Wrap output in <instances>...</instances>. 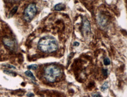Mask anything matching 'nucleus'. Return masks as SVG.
Instances as JSON below:
<instances>
[{"mask_svg":"<svg viewBox=\"0 0 127 97\" xmlns=\"http://www.w3.org/2000/svg\"><path fill=\"white\" fill-rule=\"evenodd\" d=\"M45 78L48 81L54 82L61 75L60 68L54 65H50L45 68L44 71Z\"/></svg>","mask_w":127,"mask_h":97,"instance_id":"f03ea898","label":"nucleus"},{"mask_svg":"<svg viewBox=\"0 0 127 97\" xmlns=\"http://www.w3.org/2000/svg\"><path fill=\"white\" fill-rule=\"evenodd\" d=\"M27 96L29 97H33L34 96V94H32V93H28V94H27Z\"/></svg>","mask_w":127,"mask_h":97,"instance_id":"dca6fc26","label":"nucleus"},{"mask_svg":"<svg viewBox=\"0 0 127 97\" xmlns=\"http://www.w3.org/2000/svg\"><path fill=\"white\" fill-rule=\"evenodd\" d=\"M18 8V6H15L14 8H13L10 12V17H12L13 15H15V14L16 12V11H17Z\"/></svg>","mask_w":127,"mask_h":97,"instance_id":"6e6552de","label":"nucleus"},{"mask_svg":"<svg viewBox=\"0 0 127 97\" xmlns=\"http://www.w3.org/2000/svg\"><path fill=\"white\" fill-rule=\"evenodd\" d=\"M6 67H8V68H12V69H16V68H15V67H14L13 65H7L6 66Z\"/></svg>","mask_w":127,"mask_h":97,"instance_id":"2eb2a0df","label":"nucleus"},{"mask_svg":"<svg viewBox=\"0 0 127 97\" xmlns=\"http://www.w3.org/2000/svg\"><path fill=\"white\" fill-rule=\"evenodd\" d=\"M104 64L105 65H108L110 64V60L108 58H106L104 59Z\"/></svg>","mask_w":127,"mask_h":97,"instance_id":"f8f14e48","label":"nucleus"},{"mask_svg":"<svg viewBox=\"0 0 127 97\" xmlns=\"http://www.w3.org/2000/svg\"><path fill=\"white\" fill-rule=\"evenodd\" d=\"M4 73L6 74L7 75H12V76H14V77H15V76L16 75V74L15 73V72H13V71H6V70H5L4 71Z\"/></svg>","mask_w":127,"mask_h":97,"instance_id":"1a4fd4ad","label":"nucleus"},{"mask_svg":"<svg viewBox=\"0 0 127 97\" xmlns=\"http://www.w3.org/2000/svg\"><path fill=\"white\" fill-rule=\"evenodd\" d=\"M54 10L56 11H62V10H64V9L66 8V6L64 4L60 3V4H58L54 6Z\"/></svg>","mask_w":127,"mask_h":97,"instance_id":"423d86ee","label":"nucleus"},{"mask_svg":"<svg viewBox=\"0 0 127 97\" xmlns=\"http://www.w3.org/2000/svg\"><path fill=\"white\" fill-rule=\"evenodd\" d=\"M28 69H32V70H36L37 68V65L36 64L33 65H31L28 66Z\"/></svg>","mask_w":127,"mask_h":97,"instance_id":"9d476101","label":"nucleus"},{"mask_svg":"<svg viewBox=\"0 0 127 97\" xmlns=\"http://www.w3.org/2000/svg\"><path fill=\"white\" fill-rule=\"evenodd\" d=\"M79 45H80V44H79V42H74L73 43V45L74 46H79Z\"/></svg>","mask_w":127,"mask_h":97,"instance_id":"f3484780","label":"nucleus"},{"mask_svg":"<svg viewBox=\"0 0 127 97\" xmlns=\"http://www.w3.org/2000/svg\"><path fill=\"white\" fill-rule=\"evenodd\" d=\"M108 88V83L107 82H106L104 83V84L101 86V90L102 91H104L105 90H107Z\"/></svg>","mask_w":127,"mask_h":97,"instance_id":"9b49d317","label":"nucleus"},{"mask_svg":"<svg viewBox=\"0 0 127 97\" xmlns=\"http://www.w3.org/2000/svg\"><path fill=\"white\" fill-rule=\"evenodd\" d=\"M37 46L38 48L43 52L52 53L58 50L59 44L55 38L48 36L40 39L37 44Z\"/></svg>","mask_w":127,"mask_h":97,"instance_id":"f257e3e1","label":"nucleus"},{"mask_svg":"<svg viewBox=\"0 0 127 97\" xmlns=\"http://www.w3.org/2000/svg\"><path fill=\"white\" fill-rule=\"evenodd\" d=\"M25 74L27 77H29L31 79H32V80H33V81H35L36 80L35 77H34V75H33V74H32V72H31V71L29 70L26 71L25 72Z\"/></svg>","mask_w":127,"mask_h":97,"instance_id":"0eeeda50","label":"nucleus"},{"mask_svg":"<svg viewBox=\"0 0 127 97\" xmlns=\"http://www.w3.org/2000/svg\"><path fill=\"white\" fill-rule=\"evenodd\" d=\"M83 29L86 33L91 31L90 24L89 21L87 20V19H84L83 20Z\"/></svg>","mask_w":127,"mask_h":97,"instance_id":"39448f33","label":"nucleus"},{"mask_svg":"<svg viewBox=\"0 0 127 97\" xmlns=\"http://www.w3.org/2000/svg\"><path fill=\"white\" fill-rule=\"evenodd\" d=\"M4 44L6 45L7 47L11 49H13L15 47V42L13 40L9 38H4L3 39Z\"/></svg>","mask_w":127,"mask_h":97,"instance_id":"20e7f679","label":"nucleus"},{"mask_svg":"<svg viewBox=\"0 0 127 97\" xmlns=\"http://www.w3.org/2000/svg\"><path fill=\"white\" fill-rule=\"evenodd\" d=\"M92 97H101V96L98 93H95V94H92Z\"/></svg>","mask_w":127,"mask_h":97,"instance_id":"4468645a","label":"nucleus"},{"mask_svg":"<svg viewBox=\"0 0 127 97\" xmlns=\"http://www.w3.org/2000/svg\"><path fill=\"white\" fill-rule=\"evenodd\" d=\"M102 72H103V74L104 75L107 76V74H108V71H107V69H103V70H102Z\"/></svg>","mask_w":127,"mask_h":97,"instance_id":"ddd939ff","label":"nucleus"},{"mask_svg":"<svg viewBox=\"0 0 127 97\" xmlns=\"http://www.w3.org/2000/svg\"><path fill=\"white\" fill-rule=\"evenodd\" d=\"M37 12V8L35 4H30L26 6L24 12V18L26 22H31Z\"/></svg>","mask_w":127,"mask_h":97,"instance_id":"7ed1b4c3","label":"nucleus"}]
</instances>
